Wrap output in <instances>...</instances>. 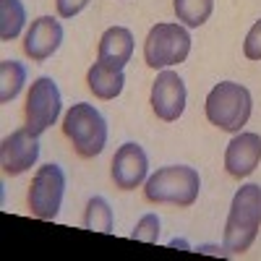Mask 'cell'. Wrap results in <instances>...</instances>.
<instances>
[{
  "mask_svg": "<svg viewBox=\"0 0 261 261\" xmlns=\"http://www.w3.org/2000/svg\"><path fill=\"white\" fill-rule=\"evenodd\" d=\"M261 227V188L248 183L232 196V206L225 225L227 253H243L251 248Z\"/></svg>",
  "mask_w": 261,
  "mask_h": 261,
  "instance_id": "1",
  "label": "cell"
},
{
  "mask_svg": "<svg viewBox=\"0 0 261 261\" xmlns=\"http://www.w3.org/2000/svg\"><path fill=\"white\" fill-rule=\"evenodd\" d=\"M201 178L188 165H167L160 167L154 175L144 183V196L151 204H172V206H191L199 199Z\"/></svg>",
  "mask_w": 261,
  "mask_h": 261,
  "instance_id": "2",
  "label": "cell"
},
{
  "mask_svg": "<svg viewBox=\"0 0 261 261\" xmlns=\"http://www.w3.org/2000/svg\"><path fill=\"white\" fill-rule=\"evenodd\" d=\"M251 107H253V99L246 86L235 84V81H222L209 92L204 110L212 125H217L220 130H227V134H238L248 123Z\"/></svg>",
  "mask_w": 261,
  "mask_h": 261,
  "instance_id": "3",
  "label": "cell"
},
{
  "mask_svg": "<svg viewBox=\"0 0 261 261\" xmlns=\"http://www.w3.org/2000/svg\"><path fill=\"white\" fill-rule=\"evenodd\" d=\"M63 134L68 136L79 157L89 160L97 157L107 144V123L94 105L76 102L63 118Z\"/></svg>",
  "mask_w": 261,
  "mask_h": 261,
  "instance_id": "4",
  "label": "cell"
},
{
  "mask_svg": "<svg viewBox=\"0 0 261 261\" xmlns=\"http://www.w3.org/2000/svg\"><path fill=\"white\" fill-rule=\"evenodd\" d=\"M191 53V34L180 24H157L151 27L144 42V60L149 68L178 65Z\"/></svg>",
  "mask_w": 261,
  "mask_h": 261,
  "instance_id": "5",
  "label": "cell"
},
{
  "mask_svg": "<svg viewBox=\"0 0 261 261\" xmlns=\"http://www.w3.org/2000/svg\"><path fill=\"white\" fill-rule=\"evenodd\" d=\"M65 193V172L60 165L50 162L37 170L29 186V209L37 220H55Z\"/></svg>",
  "mask_w": 261,
  "mask_h": 261,
  "instance_id": "6",
  "label": "cell"
},
{
  "mask_svg": "<svg viewBox=\"0 0 261 261\" xmlns=\"http://www.w3.org/2000/svg\"><path fill=\"white\" fill-rule=\"evenodd\" d=\"M27 128L34 136H42L60 115V89L50 76H39L27 97Z\"/></svg>",
  "mask_w": 261,
  "mask_h": 261,
  "instance_id": "7",
  "label": "cell"
},
{
  "mask_svg": "<svg viewBox=\"0 0 261 261\" xmlns=\"http://www.w3.org/2000/svg\"><path fill=\"white\" fill-rule=\"evenodd\" d=\"M151 110L165 123L178 120L186 110V84L175 71H162L151 84Z\"/></svg>",
  "mask_w": 261,
  "mask_h": 261,
  "instance_id": "8",
  "label": "cell"
},
{
  "mask_svg": "<svg viewBox=\"0 0 261 261\" xmlns=\"http://www.w3.org/2000/svg\"><path fill=\"white\" fill-rule=\"evenodd\" d=\"M39 157V144L37 136L29 128H18L0 144V167L6 175H21L27 172Z\"/></svg>",
  "mask_w": 261,
  "mask_h": 261,
  "instance_id": "9",
  "label": "cell"
},
{
  "mask_svg": "<svg viewBox=\"0 0 261 261\" xmlns=\"http://www.w3.org/2000/svg\"><path fill=\"white\" fill-rule=\"evenodd\" d=\"M146 172H149V160H146V151L139 144L128 141L115 151V157H113V183H115V188H120V191L139 188L146 180Z\"/></svg>",
  "mask_w": 261,
  "mask_h": 261,
  "instance_id": "10",
  "label": "cell"
},
{
  "mask_svg": "<svg viewBox=\"0 0 261 261\" xmlns=\"http://www.w3.org/2000/svg\"><path fill=\"white\" fill-rule=\"evenodd\" d=\"M261 162V136L258 134H238L225 151V170L232 178H248Z\"/></svg>",
  "mask_w": 261,
  "mask_h": 261,
  "instance_id": "11",
  "label": "cell"
},
{
  "mask_svg": "<svg viewBox=\"0 0 261 261\" xmlns=\"http://www.w3.org/2000/svg\"><path fill=\"white\" fill-rule=\"evenodd\" d=\"M63 42V27L60 21L53 18V16H39L37 21H32V27L27 32V39H24V53L34 60V63H42L47 60Z\"/></svg>",
  "mask_w": 261,
  "mask_h": 261,
  "instance_id": "12",
  "label": "cell"
},
{
  "mask_svg": "<svg viewBox=\"0 0 261 261\" xmlns=\"http://www.w3.org/2000/svg\"><path fill=\"white\" fill-rule=\"evenodd\" d=\"M134 55V34L125 27H110L102 39H99V50H97V60L102 65L113 71H123L125 63Z\"/></svg>",
  "mask_w": 261,
  "mask_h": 261,
  "instance_id": "13",
  "label": "cell"
},
{
  "mask_svg": "<svg viewBox=\"0 0 261 261\" xmlns=\"http://www.w3.org/2000/svg\"><path fill=\"white\" fill-rule=\"evenodd\" d=\"M86 84H89V89L94 92V97H99V99H115L123 92L125 76H123V71H113V68H107V65H102L97 60L89 68V73H86Z\"/></svg>",
  "mask_w": 261,
  "mask_h": 261,
  "instance_id": "14",
  "label": "cell"
},
{
  "mask_svg": "<svg viewBox=\"0 0 261 261\" xmlns=\"http://www.w3.org/2000/svg\"><path fill=\"white\" fill-rule=\"evenodd\" d=\"M27 84V68L18 60L0 63V102H11L21 94Z\"/></svg>",
  "mask_w": 261,
  "mask_h": 261,
  "instance_id": "15",
  "label": "cell"
},
{
  "mask_svg": "<svg viewBox=\"0 0 261 261\" xmlns=\"http://www.w3.org/2000/svg\"><path fill=\"white\" fill-rule=\"evenodd\" d=\"M27 21V11L21 0H0V39L11 42L21 34Z\"/></svg>",
  "mask_w": 261,
  "mask_h": 261,
  "instance_id": "16",
  "label": "cell"
},
{
  "mask_svg": "<svg viewBox=\"0 0 261 261\" xmlns=\"http://www.w3.org/2000/svg\"><path fill=\"white\" fill-rule=\"evenodd\" d=\"M172 8H175L178 21L196 29V27H204L209 21V16L214 11V0H175Z\"/></svg>",
  "mask_w": 261,
  "mask_h": 261,
  "instance_id": "17",
  "label": "cell"
},
{
  "mask_svg": "<svg viewBox=\"0 0 261 261\" xmlns=\"http://www.w3.org/2000/svg\"><path fill=\"white\" fill-rule=\"evenodd\" d=\"M84 227L94 230V232H113V209L102 196L89 199L84 209Z\"/></svg>",
  "mask_w": 261,
  "mask_h": 261,
  "instance_id": "18",
  "label": "cell"
},
{
  "mask_svg": "<svg viewBox=\"0 0 261 261\" xmlns=\"http://www.w3.org/2000/svg\"><path fill=\"white\" fill-rule=\"evenodd\" d=\"M134 241H141V243H157L160 241V217L157 214H144L136 230L130 232Z\"/></svg>",
  "mask_w": 261,
  "mask_h": 261,
  "instance_id": "19",
  "label": "cell"
},
{
  "mask_svg": "<svg viewBox=\"0 0 261 261\" xmlns=\"http://www.w3.org/2000/svg\"><path fill=\"white\" fill-rule=\"evenodd\" d=\"M243 55L248 60H261V21L251 27V32L246 34V42H243Z\"/></svg>",
  "mask_w": 261,
  "mask_h": 261,
  "instance_id": "20",
  "label": "cell"
},
{
  "mask_svg": "<svg viewBox=\"0 0 261 261\" xmlns=\"http://www.w3.org/2000/svg\"><path fill=\"white\" fill-rule=\"evenodd\" d=\"M55 3H58V13L63 18H73L76 13H81L86 6H89L92 0H55Z\"/></svg>",
  "mask_w": 261,
  "mask_h": 261,
  "instance_id": "21",
  "label": "cell"
},
{
  "mask_svg": "<svg viewBox=\"0 0 261 261\" xmlns=\"http://www.w3.org/2000/svg\"><path fill=\"white\" fill-rule=\"evenodd\" d=\"M199 253H214V256H225V253H227V248H225V246H222V248H220V246H199Z\"/></svg>",
  "mask_w": 261,
  "mask_h": 261,
  "instance_id": "22",
  "label": "cell"
},
{
  "mask_svg": "<svg viewBox=\"0 0 261 261\" xmlns=\"http://www.w3.org/2000/svg\"><path fill=\"white\" fill-rule=\"evenodd\" d=\"M170 248H183V251H191V246L186 241H180V238H172L170 241Z\"/></svg>",
  "mask_w": 261,
  "mask_h": 261,
  "instance_id": "23",
  "label": "cell"
}]
</instances>
